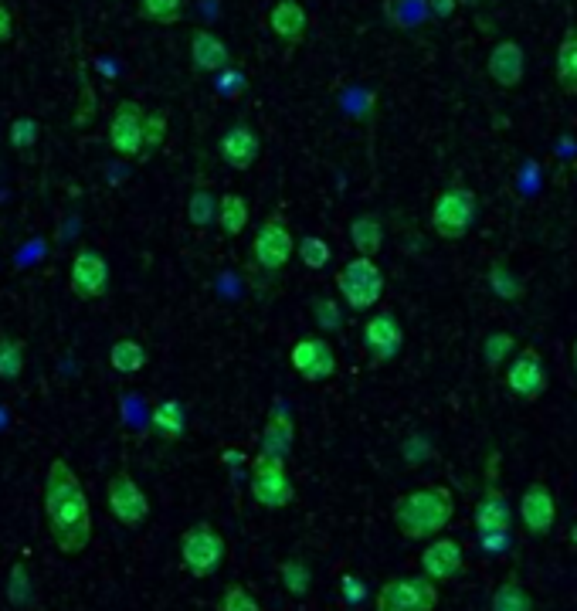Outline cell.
Wrapping results in <instances>:
<instances>
[{"instance_id": "1", "label": "cell", "mask_w": 577, "mask_h": 611, "mask_svg": "<svg viewBox=\"0 0 577 611\" xmlns=\"http://www.w3.org/2000/svg\"><path fill=\"white\" fill-rule=\"evenodd\" d=\"M48 533L55 540L58 554L79 557L92 544V503L85 496L79 472L68 459H51L45 469V489H41Z\"/></svg>"}, {"instance_id": "2", "label": "cell", "mask_w": 577, "mask_h": 611, "mask_svg": "<svg viewBox=\"0 0 577 611\" xmlns=\"http://www.w3.org/2000/svg\"><path fill=\"white\" fill-rule=\"evenodd\" d=\"M455 496L449 486H421L398 496L391 520L401 537L408 540H435L452 523Z\"/></svg>"}, {"instance_id": "3", "label": "cell", "mask_w": 577, "mask_h": 611, "mask_svg": "<svg viewBox=\"0 0 577 611\" xmlns=\"http://www.w3.org/2000/svg\"><path fill=\"white\" fill-rule=\"evenodd\" d=\"M225 557H228V544L214 523L201 520L180 533V564H184V571L191 578H211V574H218Z\"/></svg>"}, {"instance_id": "4", "label": "cell", "mask_w": 577, "mask_h": 611, "mask_svg": "<svg viewBox=\"0 0 577 611\" xmlns=\"http://www.w3.org/2000/svg\"><path fill=\"white\" fill-rule=\"evenodd\" d=\"M337 289L353 313H370L384 299V269L374 258L357 255L337 272Z\"/></svg>"}, {"instance_id": "5", "label": "cell", "mask_w": 577, "mask_h": 611, "mask_svg": "<svg viewBox=\"0 0 577 611\" xmlns=\"http://www.w3.org/2000/svg\"><path fill=\"white\" fill-rule=\"evenodd\" d=\"M438 608V581L428 574H398L384 581L377 591L374 611H435Z\"/></svg>"}, {"instance_id": "6", "label": "cell", "mask_w": 577, "mask_h": 611, "mask_svg": "<svg viewBox=\"0 0 577 611\" xmlns=\"http://www.w3.org/2000/svg\"><path fill=\"white\" fill-rule=\"evenodd\" d=\"M479 214L476 191L469 187H449V191L438 194L435 208H432V231L445 242H459L472 231Z\"/></svg>"}, {"instance_id": "7", "label": "cell", "mask_w": 577, "mask_h": 611, "mask_svg": "<svg viewBox=\"0 0 577 611\" xmlns=\"http://www.w3.org/2000/svg\"><path fill=\"white\" fill-rule=\"evenodd\" d=\"M106 506L113 520L126 530H140L150 520V499H146L143 486L129 476L126 469H116L106 483Z\"/></svg>"}, {"instance_id": "8", "label": "cell", "mask_w": 577, "mask_h": 611, "mask_svg": "<svg viewBox=\"0 0 577 611\" xmlns=\"http://www.w3.org/2000/svg\"><path fill=\"white\" fill-rule=\"evenodd\" d=\"M143 123H146L143 102H136V99L116 102L113 116H109V126H106L109 150L126 160L143 157Z\"/></svg>"}, {"instance_id": "9", "label": "cell", "mask_w": 577, "mask_h": 611, "mask_svg": "<svg viewBox=\"0 0 577 611\" xmlns=\"http://www.w3.org/2000/svg\"><path fill=\"white\" fill-rule=\"evenodd\" d=\"M68 289L82 303H96L109 292V262L99 248H79L68 265Z\"/></svg>"}, {"instance_id": "10", "label": "cell", "mask_w": 577, "mask_h": 611, "mask_svg": "<svg viewBox=\"0 0 577 611\" xmlns=\"http://www.w3.org/2000/svg\"><path fill=\"white\" fill-rule=\"evenodd\" d=\"M252 255L265 272H279L292 262V255H296V238H292V231L282 214L265 218V225L255 231Z\"/></svg>"}, {"instance_id": "11", "label": "cell", "mask_w": 577, "mask_h": 611, "mask_svg": "<svg viewBox=\"0 0 577 611\" xmlns=\"http://www.w3.org/2000/svg\"><path fill=\"white\" fill-rule=\"evenodd\" d=\"M506 387L520 401H540L547 394V364L537 347H523L506 367Z\"/></svg>"}, {"instance_id": "12", "label": "cell", "mask_w": 577, "mask_h": 611, "mask_svg": "<svg viewBox=\"0 0 577 611\" xmlns=\"http://www.w3.org/2000/svg\"><path fill=\"white\" fill-rule=\"evenodd\" d=\"M289 364L303 381L309 384H323L337 374V354H333L330 340L326 337H303L292 343Z\"/></svg>"}, {"instance_id": "13", "label": "cell", "mask_w": 577, "mask_h": 611, "mask_svg": "<svg viewBox=\"0 0 577 611\" xmlns=\"http://www.w3.org/2000/svg\"><path fill=\"white\" fill-rule=\"evenodd\" d=\"M364 350L374 364H391L404 350V326L394 313H374L364 323Z\"/></svg>"}, {"instance_id": "14", "label": "cell", "mask_w": 577, "mask_h": 611, "mask_svg": "<svg viewBox=\"0 0 577 611\" xmlns=\"http://www.w3.org/2000/svg\"><path fill=\"white\" fill-rule=\"evenodd\" d=\"M520 523L530 537H547L557 523V496L547 483H530L520 496Z\"/></svg>"}, {"instance_id": "15", "label": "cell", "mask_w": 577, "mask_h": 611, "mask_svg": "<svg viewBox=\"0 0 577 611\" xmlns=\"http://www.w3.org/2000/svg\"><path fill=\"white\" fill-rule=\"evenodd\" d=\"M462 567H465V550L459 540H452V537H435V540H428L425 550H421V574H428V578L438 584L459 578Z\"/></svg>"}, {"instance_id": "16", "label": "cell", "mask_w": 577, "mask_h": 611, "mask_svg": "<svg viewBox=\"0 0 577 611\" xmlns=\"http://www.w3.org/2000/svg\"><path fill=\"white\" fill-rule=\"evenodd\" d=\"M218 153L231 170H252L255 160L262 157V140H258V133L248 123H235L221 133Z\"/></svg>"}, {"instance_id": "17", "label": "cell", "mask_w": 577, "mask_h": 611, "mask_svg": "<svg viewBox=\"0 0 577 611\" xmlns=\"http://www.w3.org/2000/svg\"><path fill=\"white\" fill-rule=\"evenodd\" d=\"M486 72L499 89H516V85L523 82V75H527V55H523V48L516 45V41L506 38L489 51Z\"/></svg>"}, {"instance_id": "18", "label": "cell", "mask_w": 577, "mask_h": 611, "mask_svg": "<svg viewBox=\"0 0 577 611\" xmlns=\"http://www.w3.org/2000/svg\"><path fill=\"white\" fill-rule=\"evenodd\" d=\"M191 65L204 75H221L225 68H231V51L218 34H211L208 28H197L191 34Z\"/></svg>"}, {"instance_id": "19", "label": "cell", "mask_w": 577, "mask_h": 611, "mask_svg": "<svg viewBox=\"0 0 577 611\" xmlns=\"http://www.w3.org/2000/svg\"><path fill=\"white\" fill-rule=\"evenodd\" d=\"M252 499L265 510H286L296 503V483L289 472H269V476H248Z\"/></svg>"}, {"instance_id": "20", "label": "cell", "mask_w": 577, "mask_h": 611, "mask_svg": "<svg viewBox=\"0 0 577 611\" xmlns=\"http://www.w3.org/2000/svg\"><path fill=\"white\" fill-rule=\"evenodd\" d=\"M269 28L282 45H303L306 28H309V14L299 0H279L269 14Z\"/></svg>"}, {"instance_id": "21", "label": "cell", "mask_w": 577, "mask_h": 611, "mask_svg": "<svg viewBox=\"0 0 577 611\" xmlns=\"http://www.w3.org/2000/svg\"><path fill=\"white\" fill-rule=\"evenodd\" d=\"M472 520H476V530H479V533L510 530V527H513V506H510V499L499 493V489H489V493L476 503V513H472Z\"/></svg>"}, {"instance_id": "22", "label": "cell", "mask_w": 577, "mask_h": 611, "mask_svg": "<svg viewBox=\"0 0 577 611\" xmlns=\"http://www.w3.org/2000/svg\"><path fill=\"white\" fill-rule=\"evenodd\" d=\"M150 428L160 442H180L187 432V411L177 398H163L160 404H153L150 411Z\"/></svg>"}, {"instance_id": "23", "label": "cell", "mask_w": 577, "mask_h": 611, "mask_svg": "<svg viewBox=\"0 0 577 611\" xmlns=\"http://www.w3.org/2000/svg\"><path fill=\"white\" fill-rule=\"evenodd\" d=\"M292 445H296V421H292L289 411L272 408V415L262 428V452H272V455L289 459Z\"/></svg>"}, {"instance_id": "24", "label": "cell", "mask_w": 577, "mask_h": 611, "mask_svg": "<svg viewBox=\"0 0 577 611\" xmlns=\"http://www.w3.org/2000/svg\"><path fill=\"white\" fill-rule=\"evenodd\" d=\"M350 242L360 255L374 258L384 248V221L377 218V214H370V211L357 214V218L350 221Z\"/></svg>"}, {"instance_id": "25", "label": "cell", "mask_w": 577, "mask_h": 611, "mask_svg": "<svg viewBox=\"0 0 577 611\" xmlns=\"http://www.w3.org/2000/svg\"><path fill=\"white\" fill-rule=\"evenodd\" d=\"M248 218H252V208H248L245 197H241L238 191L221 194V201H218V225H221V231H225L228 238L245 235Z\"/></svg>"}, {"instance_id": "26", "label": "cell", "mask_w": 577, "mask_h": 611, "mask_svg": "<svg viewBox=\"0 0 577 611\" xmlns=\"http://www.w3.org/2000/svg\"><path fill=\"white\" fill-rule=\"evenodd\" d=\"M150 364V354H146V347L140 340L133 337H123L116 340L113 347H109V367L116 370V374H140V370Z\"/></svg>"}, {"instance_id": "27", "label": "cell", "mask_w": 577, "mask_h": 611, "mask_svg": "<svg viewBox=\"0 0 577 611\" xmlns=\"http://www.w3.org/2000/svg\"><path fill=\"white\" fill-rule=\"evenodd\" d=\"M557 85L567 96H577V31L571 28L557 45Z\"/></svg>"}, {"instance_id": "28", "label": "cell", "mask_w": 577, "mask_h": 611, "mask_svg": "<svg viewBox=\"0 0 577 611\" xmlns=\"http://www.w3.org/2000/svg\"><path fill=\"white\" fill-rule=\"evenodd\" d=\"M486 279H489V289H493V296L506 299V303H516V299H523V292H527V286H523L520 275H516L510 265H503V262L489 265Z\"/></svg>"}, {"instance_id": "29", "label": "cell", "mask_w": 577, "mask_h": 611, "mask_svg": "<svg viewBox=\"0 0 577 611\" xmlns=\"http://www.w3.org/2000/svg\"><path fill=\"white\" fill-rule=\"evenodd\" d=\"M218 201L221 197H214L208 187H197L187 197V221H191L194 228H211L218 225Z\"/></svg>"}, {"instance_id": "30", "label": "cell", "mask_w": 577, "mask_h": 611, "mask_svg": "<svg viewBox=\"0 0 577 611\" xmlns=\"http://www.w3.org/2000/svg\"><path fill=\"white\" fill-rule=\"evenodd\" d=\"M24 374V340L0 333V381L14 384Z\"/></svg>"}, {"instance_id": "31", "label": "cell", "mask_w": 577, "mask_h": 611, "mask_svg": "<svg viewBox=\"0 0 577 611\" xmlns=\"http://www.w3.org/2000/svg\"><path fill=\"white\" fill-rule=\"evenodd\" d=\"M279 578H282V588H286L292 598H306L309 591H313V571H309V564H303L299 557H289V561L279 564Z\"/></svg>"}, {"instance_id": "32", "label": "cell", "mask_w": 577, "mask_h": 611, "mask_svg": "<svg viewBox=\"0 0 577 611\" xmlns=\"http://www.w3.org/2000/svg\"><path fill=\"white\" fill-rule=\"evenodd\" d=\"M493 611H533V598L520 581H503L493 591Z\"/></svg>"}, {"instance_id": "33", "label": "cell", "mask_w": 577, "mask_h": 611, "mask_svg": "<svg viewBox=\"0 0 577 611\" xmlns=\"http://www.w3.org/2000/svg\"><path fill=\"white\" fill-rule=\"evenodd\" d=\"M140 17L167 28L184 17V0H140Z\"/></svg>"}, {"instance_id": "34", "label": "cell", "mask_w": 577, "mask_h": 611, "mask_svg": "<svg viewBox=\"0 0 577 611\" xmlns=\"http://www.w3.org/2000/svg\"><path fill=\"white\" fill-rule=\"evenodd\" d=\"M167 109H153V113H146V123H143V157H150V153H157L163 140H167Z\"/></svg>"}, {"instance_id": "35", "label": "cell", "mask_w": 577, "mask_h": 611, "mask_svg": "<svg viewBox=\"0 0 577 611\" xmlns=\"http://www.w3.org/2000/svg\"><path fill=\"white\" fill-rule=\"evenodd\" d=\"M7 140H11L14 150H21V153H31L34 150V143L41 140V126H38V119L34 116H17L11 129H7Z\"/></svg>"}, {"instance_id": "36", "label": "cell", "mask_w": 577, "mask_h": 611, "mask_svg": "<svg viewBox=\"0 0 577 611\" xmlns=\"http://www.w3.org/2000/svg\"><path fill=\"white\" fill-rule=\"evenodd\" d=\"M96 116H99V109H96V92H92V85H89V75H79V106H75V113H72V126L75 129H85V126H92L96 123Z\"/></svg>"}, {"instance_id": "37", "label": "cell", "mask_w": 577, "mask_h": 611, "mask_svg": "<svg viewBox=\"0 0 577 611\" xmlns=\"http://www.w3.org/2000/svg\"><path fill=\"white\" fill-rule=\"evenodd\" d=\"M296 255L303 258V265L306 269H313V272H320V269H326V265H330V245L323 242L320 235H306L303 242L296 245Z\"/></svg>"}, {"instance_id": "38", "label": "cell", "mask_w": 577, "mask_h": 611, "mask_svg": "<svg viewBox=\"0 0 577 611\" xmlns=\"http://www.w3.org/2000/svg\"><path fill=\"white\" fill-rule=\"evenodd\" d=\"M516 350V340H513V333H489L486 343H482V360H486V367L489 370H496L499 364H503L506 357H510Z\"/></svg>"}, {"instance_id": "39", "label": "cell", "mask_w": 577, "mask_h": 611, "mask_svg": "<svg viewBox=\"0 0 577 611\" xmlns=\"http://www.w3.org/2000/svg\"><path fill=\"white\" fill-rule=\"evenodd\" d=\"M313 320L323 333H337L343 326V306L330 296H316L313 299Z\"/></svg>"}, {"instance_id": "40", "label": "cell", "mask_w": 577, "mask_h": 611, "mask_svg": "<svg viewBox=\"0 0 577 611\" xmlns=\"http://www.w3.org/2000/svg\"><path fill=\"white\" fill-rule=\"evenodd\" d=\"M218 611H262V601H258L245 584H228L218 598Z\"/></svg>"}, {"instance_id": "41", "label": "cell", "mask_w": 577, "mask_h": 611, "mask_svg": "<svg viewBox=\"0 0 577 611\" xmlns=\"http://www.w3.org/2000/svg\"><path fill=\"white\" fill-rule=\"evenodd\" d=\"M241 89H245V75H241L238 68H225V72L218 75V92L225 99H238Z\"/></svg>"}, {"instance_id": "42", "label": "cell", "mask_w": 577, "mask_h": 611, "mask_svg": "<svg viewBox=\"0 0 577 611\" xmlns=\"http://www.w3.org/2000/svg\"><path fill=\"white\" fill-rule=\"evenodd\" d=\"M479 547L482 554H506V547H510V530H496V533H479Z\"/></svg>"}, {"instance_id": "43", "label": "cell", "mask_w": 577, "mask_h": 611, "mask_svg": "<svg viewBox=\"0 0 577 611\" xmlns=\"http://www.w3.org/2000/svg\"><path fill=\"white\" fill-rule=\"evenodd\" d=\"M17 34V21H14V11L7 7V0H0V45H11Z\"/></svg>"}, {"instance_id": "44", "label": "cell", "mask_w": 577, "mask_h": 611, "mask_svg": "<svg viewBox=\"0 0 577 611\" xmlns=\"http://www.w3.org/2000/svg\"><path fill=\"white\" fill-rule=\"evenodd\" d=\"M340 588H343V601H347V605H357V601H364V595H367L364 581H357L353 574H343Z\"/></svg>"}, {"instance_id": "45", "label": "cell", "mask_w": 577, "mask_h": 611, "mask_svg": "<svg viewBox=\"0 0 577 611\" xmlns=\"http://www.w3.org/2000/svg\"><path fill=\"white\" fill-rule=\"evenodd\" d=\"M428 455H432V445H428L421 435L404 442V459H408V462H421V459H428Z\"/></svg>"}, {"instance_id": "46", "label": "cell", "mask_w": 577, "mask_h": 611, "mask_svg": "<svg viewBox=\"0 0 577 611\" xmlns=\"http://www.w3.org/2000/svg\"><path fill=\"white\" fill-rule=\"evenodd\" d=\"M28 595V574H24V567H14L11 571V601H17V605H24V598Z\"/></svg>"}, {"instance_id": "47", "label": "cell", "mask_w": 577, "mask_h": 611, "mask_svg": "<svg viewBox=\"0 0 577 611\" xmlns=\"http://www.w3.org/2000/svg\"><path fill=\"white\" fill-rule=\"evenodd\" d=\"M432 4H435V14H442V17H449L455 11L452 0H432Z\"/></svg>"}, {"instance_id": "48", "label": "cell", "mask_w": 577, "mask_h": 611, "mask_svg": "<svg viewBox=\"0 0 577 611\" xmlns=\"http://www.w3.org/2000/svg\"><path fill=\"white\" fill-rule=\"evenodd\" d=\"M571 360H574V374H577V340H574V347H571Z\"/></svg>"}, {"instance_id": "49", "label": "cell", "mask_w": 577, "mask_h": 611, "mask_svg": "<svg viewBox=\"0 0 577 611\" xmlns=\"http://www.w3.org/2000/svg\"><path fill=\"white\" fill-rule=\"evenodd\" d=\"M571 544L577 547V523H574V527H571Z\"/></svg>"}, {"instance_id": "50", "label": "cell", "mask_w": 577, "mask_h": 611, "mask_svg": "<svg viewBox=\"0 0 577 611\" xmlns=\"http://www.w3.org/2000/svg\"><path fill=\"white\" fill-rule=\"evenodd\" d=\"M0 238H4V225H0Z\"/></svg>"}]
</instances>
